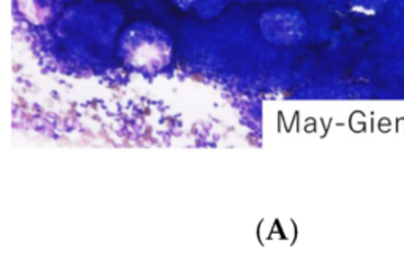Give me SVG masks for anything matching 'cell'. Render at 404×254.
<instances>
[]
</instances>
